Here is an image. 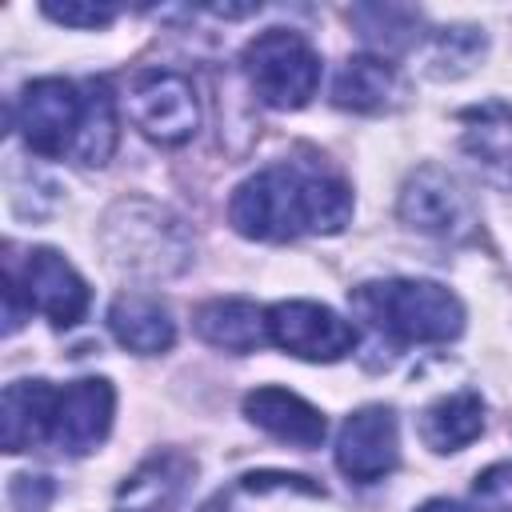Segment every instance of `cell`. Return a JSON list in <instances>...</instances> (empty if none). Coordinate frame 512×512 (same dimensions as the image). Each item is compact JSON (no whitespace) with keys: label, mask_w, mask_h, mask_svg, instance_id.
<instances>
[{"label":"cell","mask_w":512,"mask_h":512,"mask_svg":"<svg viewBox=\"0 0 512 512\" xmlns=\"http://www.w3.org/2000/svg\"><path fill=\"white\" fill-rule=\"evenodd\" d=\"M352 216V192L320 164H272L248 176L228 204V220L248 240H296L304 232H340Z\"/></svg>","instance_id":"cell-1"},{"label":"cell","mask_w":512,"mask_h":512,"mask_svg":"<svg viewBox=\"0 0 512 512\" xmlns=\"http://www.w3.org/2000/svg\"><path fill=\"white\" fill-rule=\"evenodd\" d=\"M352 308L400 344H444L464 328L460 300L432 280H376L352 292Z\"/></svg>","instance_id":"cell-2"},{"label":"cell","mask_w":512,"mask_h":512,"mask_svg":"<svg viewBox=\"0 0 512 512\" xmlns=\"http://www.w3.org/2000/svg\"><path fill=\"white\" fill-rule=\"evenodd\" d=\"M244 72L252 92L268 108H304L320 84V56L292 28H268L244 48Z\"/></svg>","instance_id":"cell-3"},{"label":"cell","mask_w":512,"mask_h":512,"mask_svg":"<svg viewBox=\"0 0 512 512\" xmlns=\"http://www.w3.org/2000/svg\"><path fill=\"white\" fill-rule=\"evenodd\" d=\"M128 116L148 140L168 144V148L184 144V140H192V132L200 124L196 88L188 76H180L172 68L140 72L128 88Z\"/></svg>","instance_id":"cell-4"},{"label":"cell","mask_w":512,"mask_h":512,"mask_svg":"<svg viewBox=\"0 0 512 512\" xmlns=\"http://www.w3.org/2000/svg\"><path fill=\"white\" fill-rule=\"evenodd\" d=\"M80 120H84V96H76V84L60 76L32 80L16 100V128L24 144L40 156L72 152Z\"/></svg>","instance_id":"cell-5"},{"label":"cell","mask_w":512,"mask_h":512,"mask_svg":"<svg viewBox=\"0 0 512 512\" xmlns=\"http://www.w3.org/2000/svg\"><path fill=\"white\" fill-rule=\"evenodd\" d=\"M268 340L300 360L332 364L356 348V328L324 304L312 300H280L268 308Z\"/></svg>","instance_id":"cell-6"},{"label":"cell","mask_w":512,"mask_h":512,"mask_svg":"<svg viewBox=\"0 0 512 512\" xmlns=\"http://www.w3.org/2000/svg\"><path fill=\"white\" fill-rule=\"evenodd\" d=\"M400 460V436H396V416L384 404H368L352 412L340 424L336 436V468L356 480V484H376L384 480Z\"/></svg>","instance_id":"cell-7"},{"label":"cell","mask_w":512,"mask_h":512,"mask_svg":"<svg viewBox=\"0 0 512 512\" xmlns=\"http://www.w3.org/2000/svg\"><path fill=\"white\" fill-rule=\"evenodd\" d=\"M16 280V276H12ZM28 312H44L56 328L76 324L88 312V284L80 280V272L52 248H36L24 260V272L16 280Z\"/></svg>","instance_id":"cell-8"},{"label":"cell","mask_w":512,"mask_h":512,"mask_svg":"<svg viewBox=\"0 0 512 512\" xmlns=\"http://www.w3.org/2000/svg\"><path fill=\"white\" fill-rule=\"evenodd\" d=\"M112 412H116L112 384L100 380V376H84V380H76L60 392L56 416H52V440L64 452L84 456L96 444H104V436L112 428Z\"/></svg>","instance_id":"cell-9"},{"label":"cell","mask_w":512,"mask_h":512,"mask_svg":"<svg viewBox=\"0 0 512 512\" xmlns=\"http://www.w3.org/2000/svg\"><path fill=\"white\" fill-rule=\"evenodd\" d=\"M400 216L428 236H460L472 224V204L460 184L440 168H420L400 192Z\"/></svg>","instance_id":"cell-10"},{"label":"cell","mask_w":512,"mask_h":512,"mask_svg":"<svg viewBox=\"0 0 512 512\" xmlns=\"http://www.w3.org/2000/svg\"><path fill=\"white\" fill-rule=\"evenodd\" d=\"M460 148L472 156V164L496 184L512 192V104L488 100L460 112Z\"/></svg>","instance_id":"cell-11"},{"label":"cell","mask_w":512,"mask_h":512,"mask_svg":"<svg viewBox=\"0 0 512 512\" xmlns=\"http://www.w3.org/2000/svg\"><path fill=\"white\" fill-rule=\"evenodd\" d=\"M244 416L264 428L268 436L284 440V444H296V448H316L328 432L320 408H312L308 400H300L296 392L288 388H256L244 396Z\"/></svg>","instance_id":"cell-12"},{"label":"cell","mask_w":512,"mask_h":512,"mask_svg":"<svg viewBox=\"0 0 512 512\" xmlns=\"http://www.w3.org/2000/svg\"><path fill=\"white\" fill-rule=\"evenodd\" d=\"M60 392L48 380H16L0 400V444L4 452H24L52 432Z\"/></svg>","instance_id":"cell-13"},{"label":"cell","mask_w":512,"mask_h":512,"mask_svg":"<svg viewBox=\"0 0 512 512\" xmlns=\"http://www.w3.org/2000/svg\"><path fill=\"white\" fill-rule=\"evenodd\" d=\"M192 328L204 344L212 348H224V352H256L268 340V312L256 308L252 300H208L196 308L192 316Z\"/></svg>","instance_id":"cell-14"},{"label":"cell","mask_w":512,"mask_h":512,"mask_svg":"<svg viewBox=\"0 0 512 512\" xmlns=\"http://www.w3.org/2000/svg\"><path fill=\"white\" fill-rule=\"evenodd\" d=\"M108 328L112 336L128 348V352H140V356H156V352H168L172 340H176V324L168 316V308L152 296H116L112 308H108Z\"/></svg>","instance_id":"cell-15"},{"label":"cell","mask_w":512,"mask_h":512,"mask_svg":"<svg viewBox=\"0 0 512 512\" xmlns=\"http://www.w3.org/2000/svg\"><path fill=\"white\" fill-rule=\"evenodd\" d=\"M184 480H188L184 456H172V452L152 456L120 484L112 512H172L184 492Z\"/></svg>","instance_id":"cell-16"},{"label":"cell","mask_w":512,"mask_h":512,"mask_svg":"<svg viewBox=\"0 0 512 512\" xmlns=\"http://www.w3.org/2000/svg\"><path fill=\"white\" fill-rule=\"evenodd\" d=\"M484 432V400L468 388L440 396L420 416V436L432 452H460Z\"/></svg>","instance_id":"cell-17"},{"label":"cell","mask_w":512,"mask_h":512,"mask_svg":"<svg viewBox=\"0 0 512 512\" xmlns=\"http://www.w3.org/2000/svg\"><path fill=\"white\" fill-rule=\"evenodd\" d=\"M396 92L400 84L384 56H352L336 72V84H332L336 108H348V112H380L392 104Z\"/></svg>","instance_id":"cell-18"},{"label":"cell","mask_w":512,"mask_h":512,"mask_svg":"<svg viewBox=\"0 0 512 512\" xmlns=\"http://www.w3.org/2000/svg\"><path fill=\"white\" fill-rule=\"evenodd\" d=\"M116 148V100L104 80H92L84 92V120L72 144V156L80 164H104Z\"/></svg>","instance_id":"cell-19"},{"label":"cell","mask_w":512,"mask_h":512,"mask_svg":"<svg viewBox=\"0 0 512 512\" xmlns=\"http://www.w3.org/2000/svg\"><path fill=\"white\" fill-rule=\"evenodd\" d=\"M348 16L360 24L364 40L376 44V48L400 52V48H408L412 40H420V32H416V28H420V16H416L412 8H396V4H364V8H352Z\"/></svg>","instance_id":"cell-20"},{"label":"cell","mask_w":512,"mask_h":512,"mask_svg":"<svg viewBox=\"0 0 512 512\" xmlns=\"http://www.w3.org/2000/svg\"><path fill=\"white\" fill-rule=\"evenodd\" d=\"M488 40L480 28H440L428 44V72L432 76H464L484 56Z\"/></svg>","instance_id":"cell-21"},{"label":"cell","mask_w":512,"mask_h":512,"mask_svg":"<svg viewBox=\"0 0 512 512\" xmlns=\"http://www.w3.org/2000/svg\"><path fill=\"white\" fill-rule=\"evenodd\" d=\"M472 496L480 512H512V464H492L476 476Z\"/></svg>","instance_id":"cell-22"},{"label":"cell","mask_w":512,"mask_h":512,"mask_svg":"<svg viewBox=\"0 0 512 512\" xmlns=\"http://www.w3.org/2000/svg\"><path fill=\"white\" fill-rule=\"evenodd\" d=\"M116 4H76V0H64V4H44V16L56 20V24H68V28H100L108 20H116Z\"/></svg>","instance_id":"cell-23"},{"label":"cell","mask_w":512,"mask_h":512,"mask_svg":"<svg viewBox=\"0 0 512 512\" xmlns=\"http://www.w3.org/2000/svg\"><path fill=\"white\" fill-rule=\"evenodd\" d=\"M52 500L48 476H16L12 480V508L16 512H44Z\"/></svg>","instance_id":"cell-24"},{"label":"cell","mask_w":512,"mask_h":512,"mask_svg":"<svg viewBox=\"0 0 512 512\" xmlns=\"http://www.w3.org/2000/svg\"><path fill=\"white\" fill-rule=\"evenodd\" d=\"M416 512H468V508L456 504V500H428V504H420Z\"/></svg>","instance_id":"cell-25"}]
</instances>
